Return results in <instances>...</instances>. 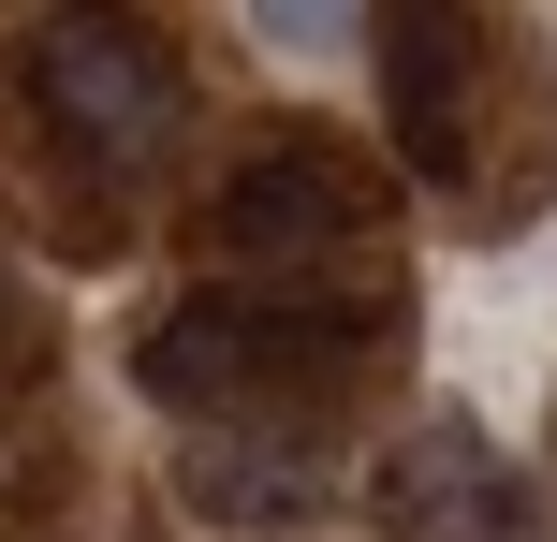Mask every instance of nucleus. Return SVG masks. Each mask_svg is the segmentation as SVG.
Listing matches in <instances>:
<instances>
[{
  "label": "nucleus",
  "instance_id": "nucleus-2",
  "mask_svg": "<svg viewBox=\"0 0 557 542\" xmlns=\"http://www.w3.org/2000/svg\"><path fill=\"white\" fill-rule=\"evenodd\" d=\"M29 88H45V117L74 133V162H103V176H147L176 147V117H191L176 59L147 45L133 15H45L29 29Z\"/></svg>",
  "mask_w": 557,
  "mask_h": 542
},
{
  "label": "nucleus",
  "instance_id": "nucleus-6",
  "mask_svg": "<svg viewBox=\"0 0 557 542\" xmlns=\"http://www.w3.org/2000/svg\"><path fill=\"white\" fill-rule=\"evenodd\" d=\"M396 133H411V162L425 176H455L470 162V74H455V29H396Z\"/></svg>",
  "mask_w": 557,
  "mask_h": 542
},
{
  "label": "nucleus",
  "instance_id": "nucleus-5",
  "mask_svg": "<svg viewBox=\"0 0 557 542\" xmlns=\"http://www.w3.org/2000/svg\"><path fill=\"white\" fill-rule=\"evenodd\" d=\"M176 499L221 514V528H308L337 499V469H323L308 426H191L176 440Z\"/></svg>",
  "mask_w": 557,
  "mask_h": 542
},
{
  "label": "nucleus",
  "instance_id": "nucleus-7",
  "mask_svg": "<svg viewBox=\"0 0 557 542\" xmlns=\"http://www.w3.org/2000/svg\"><path fill=\"white\" fill-rule=\"evenodd\" d=\"M278 59H323V45H352V15H294V0H278V15H250Z\"/></svg>",
  "mask_w": 557,
  "mask_h": 542
},
{
  "label": "nucleus",
  "instance_id": "nucleus-1",
  "mask_svg": "<svg viewBox=\"0 0 557 542\" xmlns=\"http://www.w3.org/2000/svg\"><path fill=\"white\" fill-rule=\"evenodd\" d=\"M382 352V293H191L147 338V396L191 426H264L278 396L367 367Z\"/></svg>",
  "mask_w": 557,
  "mask_h": 542
},
{
  "label": "nucleus",
  "instance_id": "nucleus-4",
  "mask_svg": "<svg viewBox=\"0 0 557 542\" xmlns=\"http://www.w3.org/2000/svg\"><path fill=\"white\" fill-rule=\"evenodd\" d=\"M367 205H382L367 162H337V147H264V162L206 205V250L221 264H308V250H337V235H367Z\"/></svg>",
  "mask_w": 557,
  "mask_h": 542
},
{
  "label": "nucleus",
  "instance_id": "nucleus-3",
  "mask_svg": "<svg viewBox=\"0 0 557 542\" xmlns=\"http://www.w3.org/2000/svg\"><path fill=\"white\" fill-rule=\"evenodd\" d=\"M382 528L396 542H543V484L470 426V411H425L382 455Z\"/></svg>",
  "mask_w": 557,
  "mask_h": 542
}]
</instances>
